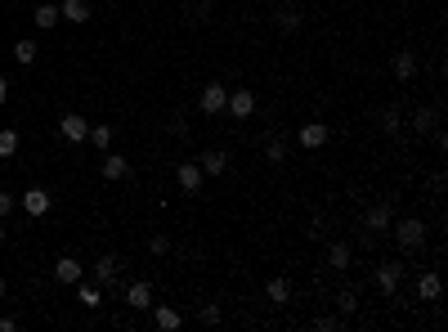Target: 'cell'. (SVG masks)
Returning <instances> with one entry per match:
<instances>
[{"mask_svg": "<svg viewBox=\"0 0 448 332\" xmlns=\"http://www.w3.org/2000/svg\"><path fill=\"white\" fill-rule=\"evenodd\" d=\"M395 77H399V81H413V77H417V54H413V50H399V54H395Z\"/></svg>", "mask_w": 448, "mask_h": 332, "instance_id": "e0dca14e", "label": "cell"}, {"mask_svg": "<svg viewBox=\"0 0 448 332\" xmlns=\"http://www.w3.org/2000/svg\"><path fill=\"white\" fill-rule=\"evenodd\" d=\"M85 139H90V144L99 148V153H108V148H112V139H117V130L99 121V126H90V135H85Z\"/></svg>", "mask_w": 448, "mask_h": 332, "instance_id": "7402d4cb", "label": "cell"}, {"mask_svg": "<svg viewBox=\"0 0 448 332\" xmlns=\"http://www.w3.org/2000/svg\"><path fill=\"white\" fill-rule=\"evenodd\" d=\"M152 324H157L161 332L179 328V310H175V306H152Z\"/></svg>", "mask_w": 448, "mask_h": 332, "instance_id": "603a6c76", "label": "cell"}, {"mask_svg": "<svg viewBox=\"0 0 448 332\" xmlns=\"http://www.w3.org/2000/svg\"><path fill=\"white\" fill-rule=\"evenodd\" d=\"M399 126H404V117H399V108H386V112H381V130H386V135H395Z\"/></svg>", "mask_w": 448, "mask_h": 332, "instance_id": "f546056e", "label": "cell"}, {"mask_svg": "<svg viewBox=\"0 0 448 332\" xmlns=\"http://www.w3.org/2000/svg\"><path fill=\"white\" fill-rule=\"evenodd\" d=\"M23 211L27 216H45L50 211V193H45V189H27L23 193Z\"/></svg>", "mask_w": 448, "mask_h": 332, "instance_id": "5bb4252c", "label": "cell"}, {"mask_svg": "<svg viewBox=\"0 0 448 332\" xmlns=\"http://www.w3.org/2000/svg\"><path fill=\"white\" fill-rule=\"evenodd\" d=\"M224 112H233L238 121H247L256 112V94L251 90H233V94H229V103H224Z\"/></svg>", "mask_w": 448, "mask_h": 332, "instance_id": "ba28073f", "label": "cell"}, {"mask_svg": "<svg viewBox=\"0 0 448 332\" xmlns=\"http://www.w3.org/2000/svg\"><path fill=\"white\" fill-rule=\"evenodd\" d=\"M175 180H179V189H184V193H202V166L197 162H179L175 166Z\"/></svg>", "mask_w": 448, "mask_h": 332, "instance_id": "5b68a950", "label": "cell"}, {"mask_svg": "<svg viewBox=\"0 0 448 332\" xmlns=\"http://www.w3.org/2000/svg\"><path fill=\"white\" fill-rule=\"evenodd\" d=\"M274 23H278V32H296V27H301L296 0H287V5H274Z\"/></svg>", "mask_w": 448, "mask_h": 332, "instance_id": "30bf717a", "label": "cell"}, {"mask_svg": "<svg viewBox=\"0 0 448 332\" xmlns=\"http://www.w3.org/2000/svg\"><path fill=\"white\" fill-rule=\"evenodd\" d=\"M59 14L68 18V23H90V0H63Z\"/></svg>", "mask_w": 448, "mask_h": 332, "instance_id": "2e32d148", "label": "cell"}, {"mask_svg": "<svg viewBox=\"0 0 448 332\" xmlns=\"http://www.w3.org/2000/svg\"><path fill=\"white\" fill-rule=\"evenodd\" d=\"M224 103H229V90H224V85H206V90H202V99H197V108H202L206 112V117H215V112H224Z\"/></svg>", "mask_w": 448, "mask_h": 332, "instance_id": "8992f818", "label": "cell"}, {"mask_svg": "<svg viewBox=\"0 0 448 332\" xmlns=\"http://www.w3.org/2000/svg\"><path fill=\"white\" fill-rule=\"evenodd\" d=\"M296 139H301V148H310V153H314V148H323L332 139V130H328V121H305Z\"/></svg>", "mask_w": 448, "mask_h": 332, "instance_id": "7a4b0ae2", "label": "cell"}, {"mask_svg": "<svg viewBox=\"0 0 448 332\" xmlns=\"http://www.w3.org/2000/svg\"><path fill=\"white\" fill-rule=\"evenodd\" d=\"M14 153H18V130L0 126V157H14Z\"/></svg>", "mask_w": 448, "mask_h": 332, "instance_id": "4316f807", "label": "cell"}, {"mask_svg": "<svg viewBox=\"0 0 448 332\" xmlns=\"http://www.w3.org/2000/svg\"><path fill=\"white\" fill-rule=\"evenodd\" d=\"M269 5H287V0H269Z\"/></svg>", "mask_w": 448, "mask_h": 332, "instance_id": "f35d334b", "label": "cell"}, {"mask_svg": "<svg viewBox=\"0 0 448 332\" xmlns=\"http://www.w3.org/2000/svg\"><path fill=\"white\" fill-rule=\"evenodd\" d=\"M59 130H63V139L68 144H81L85 135H90V121L81 117V112H63V121H59Z\"/></svg>", "mask_w": 448, "mask_h": 332, "instance_id": "277c9868", "label": "cell"}, {"mask_svg": "<svg viewBox=\"0 0 448 332\" xmlns=\"http://www.w3.org/2000/svg\"><path fill=\"white\" fill-rule=\"evenodd\" d=\"M440 274H422V279H417V301H440Z\"/></svg>", "mask_w": 448, "mask_h": 332, "instance_id": "ac0fdd59", "label": "cell"}, {"mask_svg": "<svg viewBox=\"0 0 448 332\" xmlns=\"http://www.w3.org/2000/svg\"><path fill=\"white\" fill-rule=\"evenodd\" d=\"M103 180H126L130 175V162H126V157H121V153H103Z\"/></svg>", "mask_w": 448, "mask_h": 332, "instance_id": "4fadbf2b", "label": "cell"}, {"mask_svg": "<svg viewBox=\"0 0 448 332\" xmlns=\"http://www.w3.org/2000/svg\"><path fill=\"white\" fill-rule=\"evenodd\" d=\"M36 54H41V50H36V41H27V36L14 45V59L23 63V68H32V63H36Z\"/></svg>", "mask_w": 448, "mask_h": 332, "instance_id": "484cf974", "label": "cell"}, {"mask_svg": "<svg viewBox=\"0 0 448 332\" xmlns=\"http://www.w3.org/2000/svg\"><path fill=\"white\" fill-rule=\"evenodd\" d=\"M14 207H18V202H14V193H0V220H5V216L14 211Z\"/></svg>", "mask_w": 448, "mask_h": 332, "instance_id": "836d02e7", "label": "cell"}, {"mask_svg": "<svg viewBox=\"0 0 448 332\" xmlns=\"http://www.w3.org/2000/svg\"><path fill=\"white\" fill-rule=\"evenodd\" d=\"M390 220H395V207H390V202H377V207H368L364 229H368V234H386V229H390Z\"/></svg>", "mask_w": 448, "mask_h": 332, "instance_id": "3957f363", "label": "cell"}, {"mask_svg": "<svg viewBox=\"0 0 448 332\" xmlns=\"http://www.w3.org/2000/svg\"><path fill=\"white\" fill-rule=\"evenodd\" d=\"M76 301H81V306H90V310H99V306H103L99 288H90V283H81V288H76Z\"/></svg>", "mask_w": 448, "mask_h": 332, "instance_id": "83f0119b", "label": "cell"}, {"mask_svg": "<svg viewBox=\"0 0 448 332\" xmlns=\"http://www.w3.org/2000/svg\"><path fill=\"white\" fill-rule=\"evenodd\" d=\"M94 274H99V283H117L121 279V261H117V256H99Z\"/></svg>", "mask_w": 448, "mask_h": 332, "instance_id": "44dd1931", "label": "cell"}, {"mask_svg": "<svg viewBox=\"0 0 448 332\" xmlns=\"http://www.w3.org/2000/svg\"><path fill=\"white\" fill-rule=\"evenodd\" d=\"M197 166H202V175H224V166H229V153H220V148H211V153H202V157H197Z\"/></svg>", "mask_w": 448, "mask_h": 332, "instance_id": "9a60e30c", "label": "cell"}, {"mask_svg": "<svg viewBox=\"0 0 448 332\" xmlns=\"http://www.w3.org/2000/svg\"><path fill=\"white\" fill-rule=\"evenodd\" d=\"M211 5H215V0H197V9H202V14H211Z\"/></svg>", "mask_w": 448, "mask_h": 332, "instance_id": "8d00e7d4", "label": "cell"}, {"mask_svg": "<svg viewBox=\"0 0 448 332\" xmlns=\"http://www.w3.org/2000/svg\"><path fill=\"white\" fill-rule=\"evenodd\" d=\"M14 328H18V319H9V315L0 319V332H14Z\"/></svg>", "mask_w": 448, "mask_h": 332, "instance_id": "e575fe53", "label": "cell"}, {"mask_svg": "<svg viewBox=\"0 0 448 332\" xmlns=\"http://www.w3.org/2000/svg\"><path fill=\"white\" fill-rule=\"evenodd\" d=\"M148 252L152 256H166L170 252V238H166V234H152V238H148Z\"/></svg>", "mask_w": 448, "mask_h": 332, "instance_id": "1f68e13d", "label": "cell"}, {"mask_svg": "<svg viewBox=\"0 0 448 332\" xmlns=\"http://www.w3.org/2000/svg\"><path fill=\"white\" fill-rule=\"evenodd\" d=\"M337 310H341V319H350V315L359 310V292H355V288H341V292H337Z\"/></svg>", "mask_w": 448, "mask_h": 332, "instance_id": "cb8c5ba5", "label": "cell"}, {"mask_svg": "<svg viewBox=\"0 0 448 332\" xmlns=\"http://www.w3.org/2000/svg\"><path fill=\"white\" fill-rule=\"evenodd\" d=\"M5 99H9V81L0 77V103H5Z\"/></svg>", "mask_w": 448, "mask_h": 332, "instance_id": "d590c367", "label": "cell"}, {"mask_svg": "<svg viewBox=\"0 0 448 332\" xmlns=\"http://www.w3.org/2000/svg\"><path fill=\"white\" fill-rule=\"evenodd\" d=\"M197 319L215 328V324H220V319H224V310H220V306H202V315H197Z\"/></svg>", "mask_w": 448, "mask_h": 332, "instance_id": "d6a6232c", "label": "cell"}, {"mask_svg": "<svg viewBox=\"0 0 448 332\" xmlns=\"http://www.w3.org/2000/svg\"><path fill=\"white\" fill-rule=\"evenodd\" d=\"M390 229H395V243L404 252H417L426 243V225L417 220V216H408V220H390Z\"/></svg>", "mask_w": 448, "mask_h": 332, "instance_id": "6da1fadb", "label": "cell"}, {"mask_svg": "<svg viewBox=\"0 0 448 332\" xmlns=\"http://www.w3.org/2000/svg\"><path fill=\"white\" fill-rule=\"evenodd\" d=\"M265 297H269L274 306H287V301H292V283L287 279H269V283H265Z\"/></svg>", "mask_w": 448, "mask_h": 332, "instance_id": "d6986e66", "label": "cell"}, {"mask_svg": "<svg viewBox=\"0 0 448 332\" xmlns=\"http://www.w3.org/2000/svg\"><path fill=\"white\" fill-rule=\"evenodd\" d=\"M81 270H85L81 261H72V256H59V265H54V279H59L63 288H76V283H81Z\"/></svg>", "mask_w": 448, "mask_h": 332, "instance_id": "9c48e42d", "label": "cell"}, {"mask_svg": "<svg viewBox=\"0 0 448 332\" xmlns=\"http://www.w3.org/2000/svg\"><path fill=\"white\" fill-rule=\"evenodd\" d=\"M435 126H440V108H435V103H426V108L413 112V130H417V135H431Z\"/></svg>", "mask_w": 448, "mask_h": 332, "instance_id": "7c38bea8", "label": "cell"}, {"mask_svg": "<svg viewBox=\"0 0 448 332\" xmlns=\"http://www.w3.org/2000/svg\"><path fill=\"white\" fill-rule=\"evenodd\" d=\"M328 265L332 270H350V247L346 243H328Z\"/></svg>", "mask_w": 448, "mask_h": 332, "instance_id": "d4e9b609", "label": "cell"}, {"mask_svg": "<svg viewBox=\"0 0 448 332\" xmlns=\"http://www.w3.org/2000/svg\"><path fill=\"white\" fill-rule=\"evenodd\" d=\"M265 157H269V162L278 166L283 157H287V139H269V144H265Z\"/></svg>", "mask_w": 448, "mask_h": 332, "instance_id": "f1b7e54d", "label": "cell"}, {"mask_svg": "<svg viewBox=\"0 0 448 332\" xmlns=\"http://www.w3.org/2000/svg\"><path fill=\"white\" fill-rule=\"evenodd\" d=\"M126 301H130V310H148L152 306V283L148 279L130 283V288H126Z\"/></svg>", "mask_w": 448, "mask_h": 332, "instance_id": "8fae6325", "label": "cell"}, {"mask_svg": "<svg viewBox=\"0 0 448 332\" xmlns=\"http://www.w3.org/2000/svg\"><path fill=\"white\" fill-rule=\"evenodd\" d=\"M59 18H63V14H59V5H50V0L32 9V23H36V27H59Z\"/></svg>", "mask_w": 448, "mask_h": 332, "instance_id": "ffe728a7", "label": "cell"}, {"mask_svg": "<svg viewBox=\"0 0 448 332\" xmlns=\"http://www.w3.org/2000/svg\"><path fill=\"white\" fill-rule=\"evenodd\" d=\"M5 292H9V283H5V279H0V297H5Z\"/></svg>", "mask_w": 448, "mask_h": 332, "instance_id": "74e56055", "label": "cell"}, {"mask_svg": "<svg viewBox=\"0 0 448 332\" xmlns=\"http://www.w3.org/2000/svg\"><path fill=\"white\" fill-rule=\"evenodd\" d=\"M399 279H404V265H399V261H386L377 270V288L386 292V297H395V292H399Z\"/></svg>", "mask_w": 448, "mask_h": 332, "instance_id": "52a82bcc", "label": "cell"}, {"mask_svg": "<svg viewBox=\"0 0 448 332\" xmlns=\"http://www.w3.org/2000/svg\"><path fill=\"white\" fill-rule=\"evenodd\" d=\"M0 247H5V229H0Z\"/></svg>", "mask_w": 448, "mask_h": 332, "instance_id": "ab89813d", "label": "cell"}, {"mask_svg": "<svg viewBox=\"0 0 448 332\" xmlns=\"http://www.w3.org/2000/svg\"><path fill=\"white\" fill-rule=\"evenodd\" d=\"M314 328H319V332H337V328H346V319H341V315H319V319H314Z\"/></svg>", "mask_w": 448, "mask_h": 332, "instance_id": "4dcf8cb0", "label": "cell"}]
</instances>
